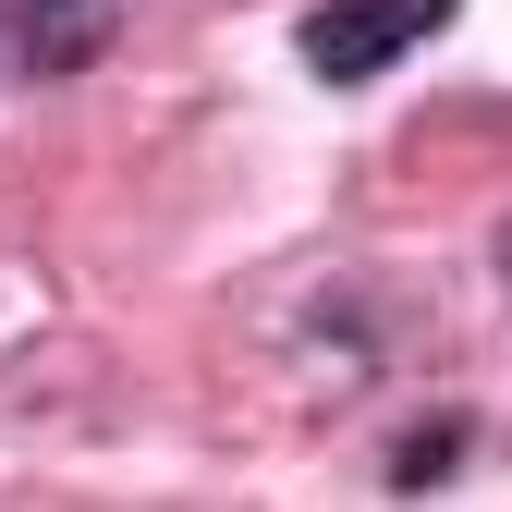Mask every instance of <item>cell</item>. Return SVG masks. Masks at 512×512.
I'll return each instance as SVG.
<instances>
[{
	"instance_id": "6da1fadb",
	"label": "cell",
	"mask_w": 512,
	"mask_h": 512,
	"mask_svg": "<svg viewBox=\"0 0 512 512\" xmlns=\"http://www.w3.org/2000/svg\"><path fill=\"white\" fill-rule=\"evenodd\" d=\"M439 25H452V0H330V13L305 25V74L366 86V74H391L403 49H427Z\"/></svg>"
}]
</instances>
